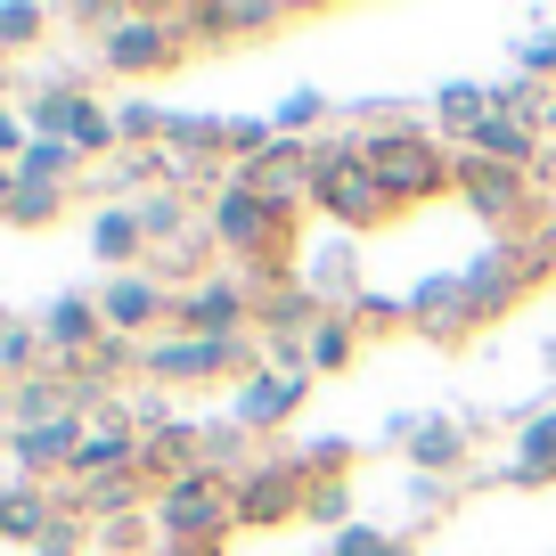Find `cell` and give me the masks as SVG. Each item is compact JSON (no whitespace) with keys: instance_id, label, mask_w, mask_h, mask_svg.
<instances>
[{"instance_id":"23","label":"cell","mask_w":556,"mask_h":556,"mask_svg":"<svg viewBox=\"0 0 556 556\" xmlns=\"http://www.w3.org/2000/svg\"><path fill=\"white\" fill-rule=\"evenodd\" d=\"M507 483H556V409H532L516 426V458H507Z\"/></svg>"},{"instance_id":"29","label":"cell","mask_w":556,"mask_h":556,"mask_svg":"<svg viewBox=\"0 0 556 556\" xmlns=\"http://www.w3.org/2000/svg\"><path fill=\"white\" fill-rule=\"evenodd\" d=\"M245 451H254V434H245L238 417H222V426H205V442H197V467H213V475H229V483H238V475H245Z\"/></svg>"},{"instance_id":"24","label":"cell","mask_w":556,"mask_h":556,"mask_svg":"<svg viewBox=\"0 0 556 556\" xmlns=\"http://www.w3.org/2000/svg\"><path fill=\"white\" fill-rule=\"evenodd\" d=\"M197 34H278L287 25V9H270V0H222V9H189Z\"/></svg>"},{"instance_id":"26","label":"cell","mask_w":556,"mask_h":556,"mask_svg":"<svg viewBox=\"0 0 556 556\" xmlns=\"http://www.w3.org/2000/svg\"><path fill=\"white\" fill-rule=\"evenodd\" d=\"M500 106V90H483V83H442V99H434V123L442 131H458V139H475L483 131V115Z\"/></svg>"},{"instance_id":"6","label":"cell","mask_w":556,"mask_h":556,"mask_svg":"<svg viewBox=\"0 0 556 556\" xmlns=\"http://www.w3.org/2000/svg\"><path fill=\"white\" fill-rule=\"evenodd\" d=\"M540 270H548V254H540V245H523V238H491L483 254L467 262V303H475V319L516 312L523 287H532Z\"/></svg>"},{"instance_id":"7","label":"cell","mask_w":556,"mask_h":556,"mask_svg":"<svg viewBox=\"0 0 556 556\" xmlns=\"http://www.w3.org/2000/svg\"><path fill=\"white\" fill-rule=\"evenodd\" d=\"M254 328V287L245 278H197V287H173V336H245Z\"/></svg>"},{"instance_id":"16","label":"cell","mask_w":556,"mask_h":556,"mask_svg":"<svg viewBox=\"0 0 556 556\" xmlns=\"http://www.w3.org/2000/svg\"><path fill=\"white\" fill-rule=\"evenodd\" d=\"M106 475H148V434H131V417H115V426H90V442H83V458H74L66 491L106 483Z\"/></svg>"},{"instance_id":"3","label":"cell","mask_w":556,"mask_h":556,"mask_svg":"<svg viewBox=\"0 0 556 556\" xmlns=\"http://www.w3.org/2000/svg\"><path fill=\"white\" fill-rule=\"evenodd\" d=\"M368 148V173L384 180V197L393 205H426V197L458 189V164L434 148V131H409V123H384V131L361 139Z\"/></svg>"},{"instance_id":"15","label":"cell","mask_w":556,"mask_h":556,"mask_svg":"<svg viewBox=\"0 0 556 556\" xmlns=\"http://www.w3.org/2000/svg\"><path fill=\"white\" fill-rule=\"evenodd\" d=\"M41 344L58 352V368H83L90 352L106 344V319H99V295H58V303H41Z\"/></svg>"},{"instance_id":"36","label":"cell","mask_w":556,"mask_h":556,"mask_svg":"<svg viewBox=\"0 0 556 556\" xmlns=\"http://www.w3.org/2000/svg\"><path fill=\"white\" fill-rule=\"evenodd\" d=\"M303 516L328 523V532H352V483H344V475H319L312 500H303Z\"/></svg>"},{"instance_id":"2","label":"cell","mask_w":556,"mask_h":556,"mask_svg":"<svg viewBox=\"0 0 556 556\" xmlns=\"http://www.w3.org/2000/svg\"><path fill=\"white\" fill-rule=\"evenodd\" d=\"M148 516H156L164 548H222V532L238 523V483L213 475V467H189V475H173V483H156Z\"/></svg>"},{"instance_id":"22","label":"cell","mask_w":556,"mask_h":556,"mask_svg":"<svg viewBox=\"0 0 556 556\" xmlns=\"http://www.w3.org/2000/svg\"><path fill=\"white\" fill-rule=\"evenodd\" d=\"M467 451H475V442H467V426H458V417H426V426L409 434V467L434 475V483L467 467Z\"/></svg>"},{"instance_id":"4","label":"cell","mask_w":556,"mask_h":556,"mask_svg":"<svg viewBox=\"0 0 556 556\" xmlns=\"http://www.w3.org/2000/svg\"><path fill=\"white\" fill-rule=\"evenodd\" d=\"M312 205L328 213V222H344V229H377V222H393V197H384V180L368 173V148L361 139H328L319 148V164H312Z\"/></svg>"},{"instance_id":"46","label":"cell","mask_w":556,"mask_h":556,"mask_svg":"<svg viewBox=\"0 0 556 556\" xmlns=\"http://www.w3.org/2000/svg\"><path fill=\"white\" fill-rule=\"evenodd\" d=\"M0 393H9V368H0Z\"/></svg>"},{"instance_id":"21","label":"cell","mask_w":556,"mask_h":556,"mask_svg":"<svg viewBox=\"0 0 556 556\" xmlns=\"http://www.w3.org/2000/svg\"><path fill=\"white\" fill-rule=\"evenodd\" d=\"M0 409L17 417V426H50V417H74V384L58 377V368H41V377H17L9 393H0Z\"/></svg>"},{"instance_id":"39","label":"cell","mask_w":556,"mask_h":556,"mask_svg":"<svg viewBox=\"0 0 556 556\" xmlns=\"http://www.w3.org/2000/svg\"><path fill=\"white\" fill-rule=\"evenodd\" d=\"M319 115H328V99H319V90H295V99H287V106L270 115V131H278V139H303Z\"/></svg>"},{"instance_id":"40","label":"cell","mask_w":556,"mask_h":556,"mask_svg":"<svg viewBox=\"0 0 556 556\" xmlns=\"http://www.w3.org/2000/svg\"><path fill=\"white\" fill-rule=\"evenodd\" d=\"M516 66H523V83H548L556 74V25H540L532 41H516Z\"/></svg>"},{"instance_id":"34","label":"cell","mask_w":556,"mask_h":556,"mask_svg":"<svg viewBox=\"0 0 556 556\" xmlns=\"http://www.w3.org/2000/svg\"><path fill=\"white\" fill-rule=\"evenodd\" d=\"M41 34H50V9H34V0H9V9H0V58L34 50Z\"/></svg>"},{"instance_id":"12","label":"cell","mask_w":556,"mask_h":556,"mask_svg":"<svg viewBox=\"0 0 556 556\" xmlns=\"http://www.w3.org/2000/svg\"><path fill=\"white\" fill-rule=\"evenodd\" d=\"M458 197H467L491 229H507V238H516V222L532 213V173H507V164L458 156Z\"/></svg>"},{"instance_id":"41","label":"cell","mask_w":556,"mask_h":556,"mask_svg":"<svg viewBox=\"0 0 556 556\" xmlns=\"http://www.w3.org/2000/svg\"><path fill=\"white\" fill-rule=\"evenodd\" d=\"M83 540H90V516H74V507H66V516L41 532V548H34V556H83Z\"/></svg>"},{"instance_id":"8","label":"cell","mask_w":556,"mask_h":556,"mask_svg":"<svg viewBox=\"0 0 556 556\" xmlns=\"http://www.w3.org/2000/svg\"><path fill=\"white\" fill-rule=\"evenodd\" d=\"M303 500H312V475H303V458H254V467L238 475V523H254V532H270V523H295Z\"/></svg>"},{"instance_id":"14","label":"cell","mask_w":556,"mask_h":556,"mask_svg":"<svg viewBox=\"0 0 556 556\" xmlns=\"http://www.w3.org/2000/svg\"><path fill=\"white\" fill-rule=\"evenodd\" d=\"M173 58H180V25H164V17H115L99 41V66H115V74H164Z\"/></svg>"},{"instance_id":"30","label":"cell","mask_w":556,"mask_h":556,"mask_svg":"<svg viewBox=\"0 0 556 556\" xmlns=\"http://www.w3.org/2000/svg\"><path fill=\"white\" fill-rule=\"evenodd\" d=\"M58 213H66V189H50V180H25V173H17V189H9L0 222H17V229H41V222H58Z\"/></svg>"},{"instance_id":"18","label":"cell","mask_w":556,"mask_h":556,"mask_svg":"<svg viewBox=\"0 0 556 556\" xmlns=\"http://www.w3.org/2000/svg\"><path fill=\"white\" fill-rule=\"evenodd\" d=\"M467 156H483V164H507V173H540V123H523V115H507V106H491L483 115V131L467 139Z\"/></svg>"},{"instance_id":"32","label":"cell","mask_w":556,"mask_h":556,"mask_svg":"<svg viewBox=\"0 0 556 556\" xmlns=\"http://www.w3.org/2000/svg\"><path fill=\"white\" fill-rule=\"evenodd\" d=\"M74 156H115V148H123V131H115V106H99V99H83V106H74Z\"/></svg>"},{"instance_id":"25","label":"cell","mask_w":556,"mask_h":556,"mask_svg":"<svg viewBox=\"0 0 556 556\" xmlns=\"http://www.w3.org/2000/svg\"><path fill=\"white\" fill-rule=\"evenodd\" d=\"M352 352H361V328H352L344 312H328V319L312 328V344H303V368H312V377H344Z\"/></svg>"},{"instance_id":"20","label":"cell","mask_w":556,"mask_h":556,"mask_svg":"<svg viewBox=\"0 0 556 556\" xmlns=\"http://www.w3.org/2000/svg\"><path fill=\"white\" fill-rule=\"evenodd\" d=\"M66 516V500H58L50 483H9L0 491V540H25V548H41V532Z\"/></svg>"},{"instance_id":"44","label":"cell","mask_w":556,"mask_h":556,"mask_svg":"<svg viewBox=\"0 0 556 556\" xmlns=\"http://www.w3.org/2000/svg\"><path fill=\"white\" fill-rule=\"evenodd\" d=\"M540 254H548V270H556V229H548V238H540Z\"/></svg>"},{"instance_id":"28","label":"cell","mask_w":556,"mask_h":556,"mask_svg":"<svg viewBox=\"0 0 556 556\" xmlns=\"http://www.w3.org/2000/svg\"><path fill=\"white\" fill-rule=\"evenodd\" d=\"M83 99H90V90H34V99H17V115H25V131H34V139H66Z\"/></svg>"},{"instance_id":"5","label":"cell","mask_w":556,"mask_h":556,"mask_svg":"<svg viewBox=\"0 0 556 556\" xmlns=\"http://www.w3.org/2000/svg\"><path fill=\"white\" fill-rule=\"evenodd\" d=\"M254 352L262 344H245V336H148V352H139V377L148 384H213V377H254Z\"/></svg>"},{"instance_id":"19","label":"cell","mask_w":556,"mask_h":556,"mask_svg":"<svg viewBox=\"0 0 556 556\" xmlns=\"http://www.w3.org/2000/svg\"><path fill=\"white\" fill-rule=\"evenodd\" d=\"M90 254H99L106 270H148V229H139V205H115V197H106V205L90 213Z\"/></svg>"},{"instance_id":"9","label":"cell","mask_w":556,"mask_h":556,"mask_svg":"<svg viewBox=\"0 0 556 556\" xmlns=\"http://www.w3.org/2000/svg\"><path fill=\"white\" fill-rule=\"evenodd\" d=\"M99 319H106V336L148 344V328H173V287L156 270H115L99 287Z\"/></svg>"},{"instance_id":"1","label":"cell","mask_w":556,"mask_h":556,"mask_svg":"<svg viewBox=\"0 0 556 556\" xmlns=\"http://www.w3.org/2000/svg\"><path fill=\"white\" fill-rule=\"evenodd\" d=\"M287 222L295 213L287 205H270V197H254L238 173L213 189V213H205V238H213V254H229L238 270H278L287 262Z\"/></svg>"},{"instance_id":"43","label":"cell","mask_w":556,"mask_h":556,"mask_svg":"<svg viewBox=\"0 0 556 556\" xmlns=\"http://www.w3.org/2000/svg\"><path fill=\"white\" fill-rule=\"evenodd\" d=\"M532 123H540V131L556 139V90H548V99H540V115H532Z\"/></svg>"},{"instance_id":"45","label":"cell","mask_w":556,"mask_h":556,"mask_svg":"<svg viewBox=\"0 0 556 556\" xmlns=\"http://www.w3.org/2000/svg\"><path fill=\"white\" fill-rule=\"evenodd\" d=\"M0 328H9V303H0Z\"/></svg>"},{"instance_id":"35","label":"cell","mask_w":556,"mask_h":556,"mask_svg":"<svg viewBox=\"0 0 556 556\" xmlns=\"http://www.w3.org/2000/svg\"><path fill=\"white\" fill-rule=\"evenodd\" d=\"M90 532H99V548H115V556H139L148 540H164L148 507H131V516H106V523H90Z\"/></svg>"},{"instance_id":"37","label":"cell","mask_w":556,"mask_h":556,"mask_svg":"<svg viewBox=\"0 0 556 556\" xmlns=\"http://www.w3.org/2000/svg\"><path fill=\"white\" fill-rule=\"evenodd\" d=\"M115 131H123V148H148V139H164V106L123 99V106H115Z\"/></svg>"},{"instance_id":"11","label":"cell","mask_w":556,"mask_h":556,"mask_svg":"<svg viewBox=\"0 0 556 556\" xmlns=\"http://www.w3.org/2000/svg\"><path fill=\"white\" fill-rule=\"evenodd\" d=\"M83 442H90V426H83V417H50V426H17V434H9V467H17V483H50V475H74Z\"/></svg>"},{"instance_id":"27","label":"cell","mask_w":556,"mask_h":556,"mask_svg":"<svg viewBox=\"0 0 556 556\" xmlns=\"http://www.w3.org/2000/svg\"><path fill=\"white\" fill-rule=\"evenodd\" d=\"M139 229H148V254H156V245H180L189 238V197L180 189H148L139 197Z\"/></svg>"},{"instance_id":"10","label":"cell","mask_w":556,"mask_h":556,"mask_svg":"<svg viewBox=\"0 0 556 556\" xmlns=\"http://www.w3.org/2000/svg\"><path fill=\"white\" fill-rule=\"evenodd\" d=\"M303 393H312V368L303 361H270V368H254V377L238 384V426L245 434H278V426H287V417L303 409Z\"/></svg>"},{"instance_id":"33","label":"cell","mask_w":556,"mask_h":556,"mask_svg":"<svg viewBox=\"0 0 556 556\" xmlns=\"http://www.w3.org/2000/svg\"><path fill=\"white\" fill-rule=\"evenodd\" d=\"M41 328H25V319H9V328H0V368H9V384L17 377H41Z\"/></svg>"},{"instance_id":"13","label":"cell","mask_w":556,"mask_h":556,"mask_svg":"<svg viewBox=\"0 0 556 556\" xmlns=\"http://www.w3.org/2000/svg\"><path fill=\"white\" fill-rule=\"evenodd\" d=\"M312 164H319V148H303V139H270L254 164H238V180L254 197H270V205H312Z\"/></svg>"},{"instance_id":"17","label":"cell","mask_w":556,"mask_h":556,"mask_svg":"<svg viewBox=\"0 0 556 556\" xmlns=\"http://www.w3.org/2000/svg\"><path fill=\"white\" fill-rule=\"evenodd\" d=\"M401 303H409V319H417V328H426V336H442V344L475 328V303H467V270L417 278V287H409V295H401Z\"/></svg>"},{"instance_id":"38","label":"cell","mask_w":556,"mask_h":556,"mask_svg":"<svg viewBox=\"0 0 556 556\" xmlns=\"http://www.w3.org/2000/svg\"><path fill=\"white\" fill-rule=\"evenodd\" d=\"M328 556H401V540L384 532V523H352V532L328 540Z\"/></svg>"},{"instance_id":"31","label":"cell","mask_w":556,"mask_h":556,"mask_svg":"<svg viewBox=\"0 0 556 556\" xmlns=\"http://www.w3.org/2000/svg\"><path fill=\"white\" fill-rule=\"evenodd\" d=\"M25 180H50V189H74V173H83V156H74V139H34L17 156Z\"/></svg>"},{"instance_id":"42","label":"cell","mask_w":556,"mask_h":556,"mask_svg":"<svg viewBox=\"0 0 556 556\" xmlns=\"http://www.w3.org/2000/svg\"><path fill=\"white\" fill-rule=\"evenodd\" d=\"M270 123H262V115H238V123H229V156H238V164H254L262 156V148H270Z\"/></svg>"}]
</instances>
